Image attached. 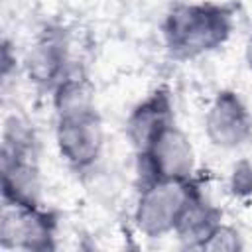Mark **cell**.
I'll return each mask as SVG.
<instances>
[{"label": "cell", "mask_w": 252, "mask_h": 252, "mask_svg": "<svg viewBox=\"0 0 252 252\" xmlns=\"http://www.w3.org/2000/svg\"><path fill=\"white\" fill-rule=\"evenodd\" d=\"M232 30L228 8L213 2L175 4L163 22V39L177 59H193L220 47Z\"/></svg>", "instance_id": "cell-1"}, {"label": "cell", "mask_w": 252, "mask_h": 252, "mask_svg": "<svg viewBox=\"0 0 252 252\" xmlns=\"http://www.w3.org/2000/svg\"><path fill=\"white\" fill-rule=\"evenodd\" d=\"M195 189L191 179H154L142 185L134 213L138 228L146 236L173 232L177 219Z\"/></svg>", "instance_id": "cell-2"}, {"label": "cell", "mask_w": 252, "mask_h": 252, "mask_svg": "<svg viewBox=\"0 0 252 252\" xmlns=\"http://www.w3.org/2000/svg\"><path fill=\"white\" fill-rule=\"evenodd\" d=\"M55 140L69 167L75 171L93 167L102 150V124L94 106L57 114Z\"/></svg>", "instance_id": "cell-3"}, {"label": "cell", "mask_w": 252, "mask_h": 252, "mask_svg": "<svg viewBox=\"0 0 252 252\" xmlns=\"http://www.w3.org/2000/svg\"><path fill=\"white\" fill-rule=\"evenodd\" d=\"M142 185L154 179H191L195 169V154L189 138L175 126H167L154 144L138 154Z\"/></svg>", "instance_id": "cell-4"}, {"label": "cell", "mask_w": 252, "mask_h": 252, "mask_svg": "<svg viewBox=\"0 0 252 252\" xmlns=\"http://www.w3.org/2000/svg\"><path fill=\"white\" fill-rule=\"evenodd\" d=\"M55 220L49 213L37 207H20L4 203L0 238L4 246L24 250L53 248Z\"/></svg>", "instance_id": "cell-5"}, {"label": "cell", "mask_w": 252, "mask_h": 252, "mask_svg": "<svg viewBox=\"0 0 252 252\" xmlns=\"http://www.w3.org/2000/svg\"><path fill=\"white\" fill-rule=\"evenodd\" d=\"M205 130L215 146L238 148L252 138V116L236 93L220 91L207 112Z\"/></svg>", "instance_id": "cell-6"}, {"label": "cell", "mask_w": 252, "mask_h": 252, "mask_svg": "<svg viewBox=\"0 0 252 252\" xmlns=\"http://www.w3.org/2000/svg\"><path fill=\"white\" fill-rule=\"evenodd\" d=\"M67 63V39L59 30H45L26 59L30 79L51 91L69 75Z\"/></svg>", "instance_id": "cell-7"}, {"label": "cell", "mask_w": 252, "mask_h": 252, "mask_svg": "<svg viewBox=\"0 0 252 252\" xmlns=\"http://www.w3.org/2000/svg\"><path fill=\"white\" fill-rule=\"evenodd\" d=\"M173 124L171 100L165 91L152 93L146 100H142L126 122V134L138 154H144L154 140Z\"/></svg>", "instance_id": "cell-8"}, {"label": "cell", "mask_w": 252, "mask_h": 252, "mask_svg": "<svg viewBox=\"0 0 252 252\" xmlns=\"http://www.w3.org/2000/svg\"><path fill=\"white\" fill-rule=\"evenodd\" d=\"M219 224H220V213L209 201H205L199 189H195L185 209L181 211L173 232L179 236L183 244L191 248H201L203 242L211 236V232Z\"/></svg>", "instance_id": "cell-9"}, {"label": "cell", "mask_w": 252, "mask_h": 252, "mask_svg": "<svg viewBox=\"0 0 252 252\" xmlns=\"http://www.w3.org/2000/svg\"><path fill=\"white\" fill-rule=\"evenodd\" d=\"M242 246L240 242V236L238 232L232 228V226H226V224H219L211 236L203 242V250H238Z\"/></svg>", "instance_id": "cell-10"}, {"label": "cell", "mask_w": 252, "mask_h": 252, "mask_svg": "<svg viewBox=\"0 0 252 252\" xmlns=\"http://www.w3.org/2000/svg\"><path fill=\"white\" fill-rule=\"evenodd\" d=\"M232 191L236 195H250L252 193V167L246 161H240L232 169Z\"/></svg>", "instance_id": "cell-11"}, {"label": "cell", "mask_w": 252, "mask_h": 252, "mask_svg": "<svg viewBox=\"0 0 252 252\" xmlns=\"http://www.w3.org/2000/svg\"><path fill=\"white\" fill-rule=\"evenodd\" d=\"M246 63H248V67H250V71H252V35L248 37V41H246Z\"/></svg>", "instance_id": "cell-12"}]
</instances>
